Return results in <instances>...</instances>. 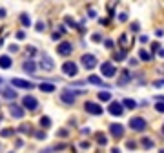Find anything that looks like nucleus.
Here are the masks:
<instances>
[{
    "instance_id": "12",
    "label": "nucleus",
    "mask_w": 164,
    "mask_h": 153,
    "mask_svg": "<svg viewBox=\"0 0 164 153\" xmlns=\"http://www.w3.org/2000/svg\"><path fill=\"white\" fill-rule=\"evenodd\" d=\"M11 115H13V117H17V119H22V117H24V109L13 104V106H11Z\"/></svg>"
},
{
    "instance_id": "23",
    "label": "nucleus",
    "mask_w": 164,
    "mask_h": 153,
    "mask_svg": "<svg viewBox=\"0 0 164 153\" xmlns=\"http://www.w3.org/2000/svg\"><path fill=\"white\" fill-rule=\"evenodd\" d=\"M140 58H142V60H149V55H148L146 51H140Z\"/></svg>"
},
{
    "instance_id": "10",
    "label": "nucleus",
    "mask_w": 164,
    "mask_h": 153,
    "mask_svg": "<svg viewBox=\"0 0 164 153\" xmlns=\"http://www.w3.org/2000/svg\"><path fill=\"white\" fill-rule=\"evenodd\" d=\"M57 51L60 53V55H69L71 51H73V47H71V44L69 42H62L58 47H57Z\"/></svg>"
},
{
    "instance_id": "29",
    "label": "nucleus",
    "mask_w": 164,
    "mask_h": 153,
    "mask_svg": "<svg viewBox=\"0 0 164 153\" xmlns=\"http://www.w3.org/2000/svg\"><path fill=\"white\" fill-rule=\"evenodd\" d=\"M37 29H38V31H42V29H44V24H42V22L37 24Z\"/></svg>"
},
{
    "instance_id": "8",
    "label": "nucleus",
    "mask_w": 164,
    "mask_h": 153,
    "mask_svg": "<svg viewBox=\"0 0 164 153\" xmlns=\"http://www.w3.org/2000/svg\"><path fill=\"white\" fill-rule=\"evenodd\" d=\"M122 111H124L122 104H119V102H111V104H109V113H111V115L120 117V115H122Z\"/></svg>"
},
{
    "instance_id": "15",
    "label": "nucleus",
    "mask_w": 164,
    "mask_h": 153,
    "mask_svg": "<svg viewBox=\"0 0 164 153\" xmlns=\"http://www.w3.org/2000/svg\"><path fill=\"white\" fill-rule=\"evenodd\" d=\"M35 62H33V60H27L26 62V64H24V71H29V73H33V71H35Z\"/></svg>"
},
{
    "instance_id": "28",
    "label": "nucleus",
    "mask_w": 164,
    "mask_h": 153,
    "mask_svg": "<svg viewBox=\"0 0 164 153\" xmlns=\"http://www.w3.org/2000/svg\"><path fill=\"white\" fill-rule=\"evenodd\" d=\"M9 51H15V53H17V51H18V46H15V44L9 46Z\"/></svg>"
},
{
    "instance_id": "11",
    "label": "nucleus",
    "mask_w": 164,
    "mask_h": 153,
    "mask_svg": "<svg viewBox=\"0 0 164 153\" xmlns=\"http://www.w3.org/2000/svg\"><path fill=\"white\" fill-rule=\"evenodd\" d=\"M60 99H62V102H66V104H73L75 102V95H73V91H62Z\"/></svg>"
},
{
    "instance_id": "9",
    "label": "nucleus",
    "mask_w": 164,
    "mask_h": 153,
    "mask_svg": "<svg viewBox=\"0 0 164 153\" xmlns=\"http://www.w3.org/2000/svg\"><path fill=\"white\" fill-rule=\"evenodd\" d=\"M11 84L15 86V88H22V89H31V88H33L31 82H27V80H20V79H13Z\"/></svg>"
},
{
    "instance_id": "16",
    "label": "nucleus",
    "mask_w": 164,
    "mask_h": 153,
    "mask_svg": "<svg viewBox=\"0 0 164 153\" xmlns=\"http://www.w3.org/2000/svg\"><path fill=\"white\" fill-rule=\"evenodd\" d=\"M4 97L6 99H17V91H13L11 88H6L4 89Z\"/></svg>"
},
{
    "instance_id": "26",
    "label": "nucleus",
    "mask_w": 164,
    "mask_h": 153,
    "mask_svg": "<svg viewBox=\"0 0 164 153\" xmlns=\"http://www.w3.org/2000/svg\"><path fill=\"white\" fill-rule=\"evenodd\" d=\"M157 111H162V113H164V102H159V104H157Z\"/></svg>"
},
{
    "instance_id": "4",
    "label": "nucleus",
    "mask_w": 164,
    "mask_h": 153,
    "mask_svg": "<svg viewBox=\"0 0 164 153\" xmlns=\"http://www.w3.org/2000/svg\"><path fill=\"white\" fill-rule=\"evenodd\" d=\"M86 111L91 113V115H100L102 106H99V104H95V102H86Z\"/></svg>"
},
{
    "instance_id": "30",
    "label": "nucleus",
    "mask_w": 164,
    "mask_h": 153,
    "mask_svg": "<svg viewBox=\"0 0 164 153\" xmlns=\"http://www.w3.org/2000/svg\"><path fill=\"white\" fill-rule=\"evenodd\" d=\"M37 138H46V133H37Z\"/></svg>"
},
{
    "instance_id": "21",
    "label": "nucleus",
    "mask_w": 164,
    "mask_h": 153,
    "mask_svg": "<svg viewBox=\"0 0 164 153\" xmlns=\"http://www.w3.org/2000/svg\"><path fill=\"white\" fill-rule=\"evenodd\" d=\"M99 99L106 102V100H109V99H111V95H109L108 91H100V93H99Z\"/></svg>"
},
{
    "instance_id": "2",
    "label": "nucleus",
    "mask_w": 164,
    "mask_h": 153,
    "mask_svg": "<svg viewBox=\"0 0 164 153\" xmlns=\"http://www.w3.org/2000/svg\"><path fill=\"white\" fill-rule=\"evenodd\" d=\"M62 71H64L66 75H69V76H75V75L79 73V67H77V64H75V62H64Z\"/></svg>"
},
{
    "instance_id": "5",
    "label": "nucleus",
    "mask_w": 164,
    "mask_h": 153,
    "mask_svg": "<svg viewBox=\"0 0 164 153\" xmlns=\"http://www.w3.org/2000/svg\"><path fill=\"white\" fill-rule=\"evenodd\" d=\"M82 64H84L88 69H93L95 66H97V58H95L93 55H84V57H82Z\"/></svg>"
},
{
    "instance_id": "7",
    "label": "nucleus",
    "mask_w": 164,
    "mask_h": 153,
    "mask_svg": "<svg viewBox=\"0 0 164 153\" xmlns=\"http://www.w3.org/2000/svg\"><path fill=\"white\" fill-rule=\"evenodd\" d=\"M109 131H111V135L115 138H120L122 135H124V128H122L120 124H111V126H109Z\"/></svg>"
},
{
    "instance_id": "22",
    "label": "nucleus",
    "mask_w": 164,
    "mask_h": 153,
    "mask_svg": "<svg viewBox=\"0 0 164 153\" xmlns=\"http://www.w3.org/2000/svg\"><path fill=\"white\" fill-rule=\"evenodd\" d=\"M142 146H144V148H153V140L151 138H142Z\"/></svg>"
},
{
    "instance_id": "1",
    "label": "nucleus",
    "mask_w": 164,
    "mask_h": 153,
    "mask_svg": "<svg viewBox=\"0 0 164 153\" xmlns=\"http://www.w3.org/2000/svg\"><path fill=\"white\" fill-rule=\"evenodd\" d=\"M129 128L135 129V131H142L146 128V120L142 119V117H135V119L129 120Z\"/></svg>"
},
{
    "instance_id": "6",
    "label": "nucleus",
    "mask_w": 164,
    "mask_h": 153,
    "mask_svg": "<svg viewBox=\"0 0 164 153\" xmlns=\"http://www.w3.org/2000/svg\"><path fill=\"white\" fill-rule=\"evenodd\" d=\"M100 69H102V75L104 76H113L115 75V67L111 66V62H102Z\"/></svg>"
},
{
    "instance_id": "14",
    "label": "nucleus",
    "mask_w": 164,
    "mask_h": 153,
    "mask_svg": "<svg viewBox=\"0 0 164 153\" xmlns=\"http://www.w3.org/2000/svg\"><path fill=\"white\" fill-rule=\"evenodd\" d=\"M88 80H90L91 84H95V86H102V84H104V82H102V79H100V76H97V75L88 76Z\"/></svg>"
},
{
    "instance_id": "3",
    "label": "nucleus",
    "mask_w": 164,
    "mask_h": 153,
    "mask_svg": "<svg viewBox=\"0 0 164 153\" xmlns=\"http://www.w3.org/2000/svg\"><path fill=\"white\" fill-rule=\"evenodd\" d=\"M22 104H24V108L26 109H37V106H38V102H37V99L35 97H31V95H27V97H24L22 99Z\"/></svg>"
},
{
    "instance_id": "18",
    "label": "nucleus",
    "mask_w": 164,
    "mask_h": 153,
    "mask_svg": "<svg viewBox=\"0 0 164 153\" xmlns=\"http://www.w3.org/2000/svg\"><path fill=\"white\" fill-rule=\"evenodd\" d=\"M40 89H42V91H46V93H51V91H55V86L53 84H40Z\"/></svg>"
},
{
    "instance_id": "32",
    "label": "nucleus",
    "mask_w": 164,
    "mask_h": 153,
    "mask_svg": "<svg viewBox=\"0 0 164 153\" xmlns=\"http://www.w3.org/2000/svg\"><path fill=\"white\" fill-rule=\"evenodd\" d=\"M0 82H2V79H0Z\"/></svg>"
},
{
    "instance_id": "13",
    "label": "nucleus",
    "mask_w": 164,
    "mask_h": 153,
    "mask_svg": "<svg viewBox=\"0 0 164 153\" xmlns=\"http://www.w3.org/2000/svg\"><path fill=\"white\" fill-rule=\"evenodd\" d=\"M0 67H4V69H8V67H11V58L9 57H0Z\"/></svg>"
},
{
    "instance_id": "24",
    "label": "nucleus",
    "mask_w": 164,
    "mask_h": 153,
    "mask_svg": "<svg viewBox=\"0 0 164 153\" xmlns=\"http://www.w3.org/2000/svg\"><path fill=\"white\" fill-rule=\"evenodd\" d=\"M22 24H26V26H27V24H31V20L27 18V15H22Z\"/></svg>"
},
{
    "instance_id": "17",
    "label": "nucleus",
    "mask_w": 164,
    "mask_h": 153,
    "mask_svg": "<svg viewBox=\"0 0 164 153\" xmlns=\"http://www.w3.org/2000/svg\"><path fill=\"white\" fill-rule=\"evenodd\" d=\"M122 104H124L126 108H129V109H133V108H137V102H135L133 99H124V100H122Z\"/></svg>"
},
{
    "instance_id": "25",
    "label": "nucleus",
    "mask_w": 164,
    "mask_h": 153,
    "mask_svg": "<svg viewBox=\"0 0 164 153\" xmlns=\"http://www.w3.org/2000/svg\"><path fill=\"white\" fill-rule=\"evenodd\" d=\"M11 133H13V129H4L2 131V137H9Z\"/></svg>"
},
{
    "instance_id": "20",
    "label": "nucleus",
    "mask_w": 164,
    "mask_h": 153,
    "mask_svg": "<svg viewBox=\"0 0 164 153\" xmlns=\"http://www.w3.org/2000/svg\"><path fill=\"white\" fill-rule=\"evenodd\" d=\"M40 126H42V128H49L51 126L49 117H42V119H40Z\"/></svg>"
},
{
    "instance_id": "31",
    "label": "nucleus",
    "mask_w": 164,
    "mask_h": 153,
    "mask_svg": "<svg viewBox=\"0 0 164 153\" xmlns=\"http://www.w3.org/2000/svg\"><path fill=\"white\" fill-rule=\"evenodd\" d=\"M162 133H164V126H162Z\"/></svg>"
},
{
    "instance_id": "27",
    "label": "nucleus",
    "mask_w": 164,
    "mask_h": 153,
    "mask_svg": "<svg viewBox=\"0 0 164 153\" xmlns=\"http://www.w3.org/2000/svg\"><path fill=\"white\" fill-rule=\"evenodd\" d=\"M97 140L100 142V144H106L108 140H106V137H97Z\"/></svg>"
},
{
    "instance_id": "19",
    "label": "nucleus",
    "mask_w": 164,
    "mask_h": 153,
    "mask_svg": "<svg viewBox=\"0 0 164 153\" xmlns=\"http://www.w3.org/2000/svg\"><path fill=\"white\" fill-rule=\"evenodd\" d=\"M42 67L53 69V64H51V58H49V57H44V58H42Z\"/></svg>"
}]
</instances>
